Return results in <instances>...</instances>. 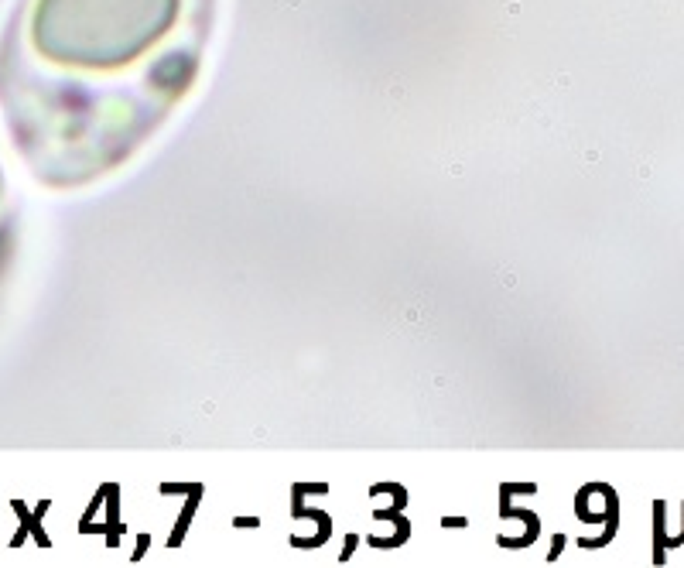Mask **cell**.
<instances>
[{
	"label": "cell",
	"mask_w": 684,
	"mask_h": 568,
	"mask_svg": "<svg viewBox=\"0 0 684 568\" xmlns=\"http://www.w3.org/2000/svg\"><path fill=\"white\" fill-rule=\"evenodd\" d=\"M212 0H28L11 90L38 175L127 161L199 75Z\"/></svg>",
	"instance_id": "obj_1"
}]
</instances>
